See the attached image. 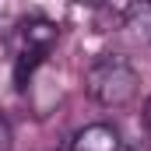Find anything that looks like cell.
I'll list each match as a JSON object with an SVG mask.
<instances>
[{"label": "cell", "instance_id": "obj_6", "mask_svg": "<svg viewBox=\"0 0 151 151\" xmlns=\"http://www.w3.org/2000/svg\"><path fill=\"white\" fill-rule=\"evenodd\" d=\"M144 130H148V137H151V95H148V102H144Z\"/></svg>", "mask_w": 151, "mask_h": 151}, {"label": "cell", "instance_id": "obj_8", "mask_svg": "<svg viewBox=\"0 0 151 151\" xmlns=\"http://www.w3.org/2000/svg\"><path fill=\"white\" fill-rule=\"evenodd\" d=\"M119 151H144V148H137V144H119Z\"/></svg>", "mask_w": 151, "mask_h": 151}, {"label": "cell", "instance_id": "obj_4", "mask_svg": "<svg viewBox=\"0 0 151 151\" xmlns=\"http://www.w3.org/2000/svg\"><path fill=\"white\" fill-rule=\"evenodd\" d=\"M42 60H46L42 49H21V53H18V63H14V84H18L21 91L28 88V77L35 74V67L42 63Z\"/></svg>", "mask_w": 151, "mask_h": 151}, {"label": "cell", "instance_id": "obj_7", "mask_svg": "<svg viewBox=\"0 0 151 151\" xmlns=\"http://www.w3.org/2000/svg\"><path fill=\"white\" fill-rule=\"evenodd\" d=\"M74 4H81V7H102L106 0H74Z\"/></svg>", "mask_w": 151, "mask_h": 151}, {"label": "cell", "instance_id": "obj_3", "mask_svg": "<svg viewBox=\"0 0 151 151\" xmlns=\"http://www.w3.org/2000/svg\"><path fill=\"white\" fill-rule=\"evenodd\" d=\"M21 39H25V49H42V53H49L53 42L60 39V28H56L53 21H46V18H28V21L21 25Z\"/></svg>", "mask_w": 151, "mask_h": 151}, {"label": "cell", "instance_id": "obj_5", "mask_svg": "<svg viewBox=\"0 0 151 151\" xmlns=\"http://www.w3.org/2000/svg\"><path fill=\"white\" fill-rule=\"evenodd\" d=\"M14 148V130H11V123L0 116V151H11Z\"/></svg>", "mask_w": 151, "mask_h": 151}, {"label": "cell", "instance_id": "obj_1", "mask_svg": "<svg viewBox=\"0 0 151 151\" xmlns=\"http://www.w3.org/2000/svg\"><path fill=\"white\" fill-rule=\"evenodd\" d=\"M84 91L106 106V109H119L137 95V70L127 56L119 53H102L88 70H84Z\"/></svg>", "mask_w": 151, "mask_h": 151}, {"label": "cell", "instance_id": "obj_2", "mask_svg": "<svg viewBox=\"0 0 151 151\" xmlns=\"http://www.w3.org/2000/svg\"><path fill=\"white\" fill-rule=\"evenodd\" d=\"M70 151H119V134L109 123H88L74 134Z\"/></svg>", "mask_w": 151, "mask_h": 151}]
</instances>
